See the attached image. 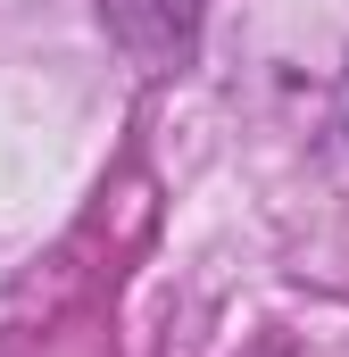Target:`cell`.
I'll return each mask as SVG.
<instances>
[{
    "label": "cell",
    "instance_id": "6da1fadb",
    "mask_svg": "<svg viewBox=\"0 0 349 357\" xmlns=\"http://www.w3.org/2000/svg\"><path fill=\"white\" fill-rule=\"evenodd\" d=\"M100 25L125 42V59L142 67H174L200 42V0H100Z\"/></svg>",
    "mask_w": 349,
    "mask_h": 357
}]
</instances>
